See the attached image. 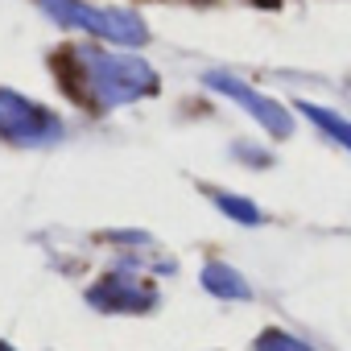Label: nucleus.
Masks as SVG:
<instances>
[{
    "instance_id": "obj_1",
    "label": "nucleus",
    "mask_w": 351,
    "mask_h": 351,
    "mask_svg": "<svg viewBox=\"0 0 351 351\" xmlns=\"http://www.w3.org/2000/svg\"><path fill=\"white\" fill-rule=\"evenodd\" d=\"M0 132L17 136V141H46L50 132H58V120H50L42 108H34L29 99L17 95H0Z\"/></svg>"
},
{
    "instance_id": "obj_2",
    "label": "nucleus",
    "mask_w": 351,
    "mask_h": 351,
    "mask_svg": "<svg viewBox=\"0 0 351 351\" xmlns=\"http://www.w3.org/2000/svg\"><path fill=\"white\" fill-rule=\"evenodd\" d=\"M211 87H223V91H232L248 112H256V120L261 124H269V128H277V132H289V116H281L273 104H265V95H256V91H248L244 83H236V79H219V75H211Z\"/></svg>"
},
{
    "instance_id": "obj_3",
    "label": "nucleus",
    "mask_w": 351,
    "mask_h": 351,
    "mask_svg": "<svg viewBox=\"0 0 351 351\" xmlns=\"http://www.w3.org/2000/svg\"><path fill=\"white\" fill-rule=\"evenodd\" d=\"M306 116H310V120H318L322 128H330V136H335V141L351 145V124H347V120H339V116H330V112H318V108H310V104H306Z\"/></svg>"
},
{
    "instance_id": "obj_4",
    "label": "nucleus",
    "mask_w": 351,
    "mask_h": 351,
    "mask_svg": "<svg viewBox=\"0 0 351 351\" xmlns=\"http://www.w3.org/2000/svg\"><path fill=\"white\" fill-rule=\"evenodd\" d=\"M256 351H310V347H306V343H298V339H293V335H285V330H269V335H261Z\"/></svg>"
},
{
    "instance_id": "obj_5",
    "label": "nucleus",
    "mask_w": 351,
    "mask_h": 351,
    "mask_svg": "<svg viewBox=\"0 0 351 351\" xmlns=\"http://www.w3.org/2000/svg\"><path fill=\"white\" fill-rule=\"evenodd\" d=\"M207 285H211V289H219V293H236V298L244 293V281H240V277H232L228 269H207Z\"/></svg>"
},
{
    "instance_id": "obj_6",
    "label": "nucleus",
    "mask_w": 351,
    "mask_h": 351,
    "mask_svg": "<svg viewBox=\"0 0 351 351\" xmlns=\"http://www.w3.org/2000/svg\"><path fill=\"white\" fill-rule=\"evenodd\" d=\"M0 351H9V347H5V343H0Z\"/></svg>"
}]
</instances>
